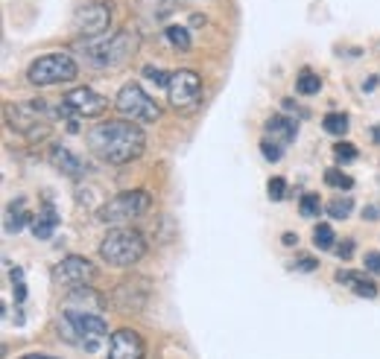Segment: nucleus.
Here are the masks:
<instances>
[{
	"label": "nucleus",
	"mask_w": 380,
	"mask_h": 359,
	"mask_svg": "<svg viewBox=\"0 0 380 359\" xmlns=\"http://www.w3.org/2000/svg\"><path fill=\"white\" fill-rule=\"evenodd\" d=\"M357 146H351V143H348V141H342V143H336L334 146V158L339 161V164H348V161H357Z\"/></svg>",
	"instance_id": "nucleus-27"
},
{
	"label": "nucleus",
	"mask_w": 380,
	"mask_h": 359,
	"mask_svg": "<svg viewBox=\"0 0 380 359\" xmlns=\"http://www.w3.org/2000/svg\"><path fill=\"white\" fill-rule=\"evenodd\" d=\"M146 146V135L132 120H103L88 132V149L103 164H129L141 158Z\"/></svg>",
	"instance_id": "nucleus-1"
},
{
	"label": "nucleus",
	"mask_w": 380,
	"mask_h": 359,
	"mask_svg": "<svg viewBox=\"0 0 380 359\" xmlns=\"http://www.w3.org/2000/svg\"><path fill=\"white\" fill-rule=\"evenodd\" d=\"M164 36H167V41L176 47V50H181V53H187L190 50V32L184 29V26H167V32H164Z\"/></svg>",
	"instance_id": "nucleus-22"
},
{
	"label": "nucleus",
	"mask_w": 380,
	"mask_h": 359,
	"mask_svg": "<svg viewBox=\"0 0 380 359\" xmlns=\"http://www.w3.org/2000/svg\"><path fill=\"white\" fill-rule=\"evenodd\" d=\"M79 76V64L74 61L71 53H47L39 56L26 71V79L36 88H47V85H61V82H74Z\"/></svg>",
	"instance_id": "nucleus-6"
},
{
	"label": "nucleus",
	"mask_w": 380,
	"mask_h": 359,
	"mask_svg": "<svg viewBox=\"0 0 380 359\" xmlns=\"http://www.w3.org/2000/svg\"><path fill=\"white\" fill-rule=\"evenodd\" d=\"M152 208V196L146 190H126L117 193L97 211V219L106 225H129L141 216H146Z\"/></svg>",
	"instance_id": "nucleus-5"
},
{
	"label": "nucleus",
	"mask_w": 380,
	"mask_h": 359,
	"mask_svg": "<svg viewBox=\"0 0 380 359\" xmlns=\"http://www.w3.org/2000/svg\"><path fill=\"white\" fill-rule=\"evenodd\" d=\"M50 161H53V164L61 170V173H65V176H71V178H82L88 170H85V164H82V161L68 149V146H53L50 149Z\"/></svg>",
	"instance_id": "nucleus-17"
},
{
	"label": "nucleus",
	"mask_w": 380,
	"mask_h": 359,
	"mask_svg": "<svg viewBox=\"0 0 380 359\" xmlns=\"http://www.w3.org/2000/svg\"><path fill=\"white\" fill-rule=\"evenodd\" d=\"M82 50L97 68H120V64H126L138 53V36H132V32H114L111 39L94 41L91 47H82Z\"/></svg>",
	"instance_id": "nucleus-7"
},
{
	"label": "nucleus",
	"mask_w": 380,
	"mask_h": 359,
	"mask_svg": "<svg viewBox=\"0 0 380 359\" xmlns=\"http://www.w3.org/2000/svg\"><path fill=\"white\" fill-rule=\"evenodd\" d=\"M111 24V6L106 0H91V4L79 6L74 12V29L85 39H97Z\"/></svg>",
	"instance_id": "nucleus-10"
},
{
	"label": "nucleus",
	"mask_w": 380,
	"mask_h": 359,
	"mask_svg": "<svg viewBox=\"0 0 380 359\" xmlns=\"http://www.w3.org/2000/svg\"><path fill=\"white\" fill-rule=\"evenodd\" d=\"M261 152H264V158L266 161H278L281 158V143H275V141H261Z\"/></svg>",
	"instance_id": "nucleus-32"
},
{
	"label": "nucleus",
	"mask_w": 380,
	"mask_h": 359,
	"mask_svg": "<svg viewBox=\"0 0 380 359\" xmlns=\"http://www.w3.org/2000/svg\"><path fill=\"white\" fill-rule=\"evenodd\" d=\"M146 345L138 330L132 328H120L109 339V359H144Z\"/></svg>",
	"instance_id": "nucleus-14"
},
{
	"label": "nucleus",
	"mask_w": 380,
	"mask_h": 359,
	"mask_svg": "<svg viewBox=\"0 0 380 359\" xmlns=\"http://www.w3.org/2000/svg\"><path fill=\"white\" fill-rule=\"evenodd\" d=\"M281 243H284V246H296V243H299V237H296V234H284V237H281Z\"/></svg>",
	"instance_id": "nucleus-37"
},
{
	"label": "nucleus",
	"mask_w": 380,
	"mask_h": 359,
	"mask_svg": "<svg viewBox=\"0 0 380 359\" xmlns=\"http://www.w3.org/2000/svg\"><path fill=\"white\" fill-rule=\"evenodd\" d=\"M114 106H117V111L126 120H132V123H158V120H161V114H164L161 106H158L152 96L141 85H135V82H126L120 88Z\"/></svg>",
	"instance_id": "nucleus-8"
},
{
	"label": "nucleus",
	"mask_w": 380,
	"mask_h": 359,
	"mask_svg": "<svg viewBox=\"0 0 380 359\" xmlns=\"http://www.w3.org/2000/svg\"><path fill=\"white\" fill-rule=\"evenodd\" d=\"M56 228H59V213L53 205H44L39 211V216L33 219V237L36 240H50L56 234Z\"/></svg>",
	"instance_id": "nucleus-19"
},
{
	"label": "nucleus",
	"mask_w": 380,
	"mask_h": 359,
	"mask_svg": "<svg viewBox=\"0 0 380 359\" xmlns=\"http://www.w3.org/2000/svg\"><path fill=\"white\" fill-rule=\"evenodd\" d=\"M264 132H266V138L269 141H275V143H290V141H296V135H299V123L293 120V117H284V114H275V117H269L266 123H264Z\"/></svg>",
	"instance_id": "nucleus-16"
},
{
	"label": "nucleus",
	"mask_w": 380,
	"mask_h": 359,
	"mask_svg": "<svg viewBox=\"0 0 380 359\" xmlns=\"http://www.w3.org/2000/svg\"><path fill=\"white\" fill-rule=\"evenodd\" d=\"M299 211H301V216H319V211H322L319 196H316V193H304L301 202H299Z\"/></svg>",
	"instance_id": "nucleus-25"
},
{
	"label": "nucleus",
	"mask_w": 380,
	"mask_h": 359,
	"mask_svg": "<svg viewBox=\"0 0 380 359\" xmlns=\"http://www.w3.org/2000/svg\"><path fill=\"white\" fill-rule=\"evenodd\" d=\"M371 138H374V143H380V126H371Z\"/></svg>",
	"instance_id": "nucleus-39"
},
{
	"label": "nucleus",
	"mask_w": 380,
	"mask_h": 359,
	"mask_svg": "<svg viewBox=\"0 0 380 359\" xmlns=\"http://www.w3.org/2000/svg\"><path fill=\"white\" fill-rule=\"evenodd\" d=\"M366 269L371 275H380V251H369L366 254Z\"/></svg>",
	"instance_id": "nucleus-33"
},
{
	"label": "nucleus",
	"mask_w": 380,
	"mask_h": 359,
	"mask_svg": "<svg viewBox=\"0 0 380 359\" xmlns=\"http://www.w3.org/2000/svg\"><path fill=\"white\" fill-rule=\"evenodd\" d=\"M322 126H325V132L328 135H336V138H342L345 132H348V117L345 114H328L325 120H322Z\"/></svg>",
	"instance_id": "nucleus-24"
},
{
	"label": "nucleus",
	"mask_w": 380,
	"mask_h": 359,
	"mask_svg": "<svg viewBox=\"0 0 380 359\" xmlns=\"http://www.w3.org/2000/svg\"><path fill=\"white\" fill-rule=\"evenodd\" d=\"M21 359H53V356H44V353H26V356H21Z\"/></svg>",
	"instance_id": "nucleus-38"
},
{
	"label": "nucleus",
	"mask_w": 380,
	"mask_h": 359,
	"mask_svg": "<svg viewBox=\"0 0 380 359\" xmlns=\"http://www.w3.org/2000/svg\"><path fill=\"white\" fill-rule=\"evenodd\" d=\"M56 114L44 103H15L6 106V123L26 141H44L53 128Z\"/></svg>",
	"instance_id": "nucleus-4"
},
{
	"label": "nucleus",
	"mask_w": 380,
	"mask_h": 359,
	"mask_svg": "<svg viewBox=\"0 0 380 359\" xmlns=\"http://www.w3.org/2000/svg\"><path fill=\"white\" fill-rule=\"evenodd\" d=\"M26 219H29V213L18 205H9V211H6V219H4V228H6V234H18L21 231V228L26 225Z\"/></svg>",
	"instance_id": "nucleus-21"
},
{
	"label": "nucleus",
	"mask_w": 380,
	"mask_h": 359,
	"mask_svg": "<svg viewBox=\"0 0 380 359\" xmlns=\"http://www.w3.org/2000/svg\"><path fill=\"white\" fill-rule=\"evenodd\" d=\"M106 108H109V100L94 88H76L65 93V100L59 106L61 114H71V117H100Z\"/></svg>",
	"instance_id": "nucleus-11"
},
{
	"label": "nucleus",
	"mask_w": 380,
	"mask_h": 359,
	"mask_svg": "<svg viewBox=\"0 0 380 359\" xmlns=\"http://www.w3.org/2000/svg\"><path fill=\"white\" fill-rule=\"evenodd\" d=\"M319 88H322V79L316 76L310 68H304V71L299 74V79H296V91H299V93L313 96V93H319Z\"/></svg>",
	"instance_id": "nucleus-20"
},
{
	"label": "nucleus",
	"mask_w": 380,
	"mask_h": 359,
	"mask_svg": "<svg viewBox=\"0 0 380 359\" xmlns=\"http://www.w3.org/2000/svg\"><path fill=\"white\" fill-rule=\"evenodd\" d=\"M316 266H319V260H299L293 269H299V272H313Z\"/></svg>",
	"instance_id": "nucleus-35"
},
{
	"label": "nucleus",
	"mask_w": 380,
	"mask_h": 359,
	"mask_svg": "<svg viewBox=\"0 0 380 359\" xmlns=\"http://www.w3.org/2000/svg\"><path fill=\"white\" fill-rule=\"evenodd\" d=\"M351 211H354V202H351V199H334V202L328 205V213H331L334 219H345Z\"/></svg>",
	"instance_id": "nucleus-28"
},
{
	"label": "nucleus",
	"mask_w": 380,
	"mask_h": 359,
	"mask_svg": "<svg viewBox=\"0 0 380 359\" xmlns=\"http://www.w3.org/2000/svg\"><path fill=\"white\" fill-rule=\"evenodd\" d=\"M266 187H269L266 193H269V199H272V202H281L284 196H287V181H284V178H269Z\"/></svg>",
	"instance_id": "nucleus-29"
},
{
	"label": "nucleus",
	"mask_w": 380,
	"mask_h": 359,
	"mask_svg": "<svg viewBox=\"0 0 380 359\" xmlns=\"http://www.w3.org/2000/svg\"><path fill=\"white\" fill-rule=\"evenodd\" d=\"M167 96L173 108H194L202 100V76L190 68H179L170 74Z\"/></svg>",
	"instance_id": "nucleus-9"
},
{
	"label": "nucleus",
	"mask_w": 380,
	"mask_h": 359,
	"mask_svg": "<svg viewBox=\"0 0 380 359\" xmlns=\"http://www.w3.org/2000/svg\"><path fill=\"white\" fill-rule=\"evenodd\" d=\"M149 280L146 278H123L120 283H117V289H114V295H111V301L120 307V310H126V313H138V310H144V304L149 301Z\"/></svg>",
	"instance_id": "nucleus-13"
},
{
	"label": "nucleus",
	"mask_w": 380,
	"mask_h": 359,
	"mask_svg": "<svg viewBox=\"0 0 380 359\" xmlns=\"http://www.w3.org/2000/svg\"><path fill=\"white\" fill-rule=\"evenodd\" d=\"M100 257L109 266L129 269L146 257V240L141 231H135V228H114V231H109L100 243Z\"/></svg>",
	"instance_id": "nucleus-2"
},
{
	"label": "nucleus",
	"mask_w": 380,
	"mask_h": 359,
	"mask_svg": "<svg viewBox=\"0 0 380 359\" xmlns=\"http://www.w3.org/2000/svg\"><path fill=\"white\" fill-rule=\"evenodd\" d=\"M12 286H15V301L21 304V301L26 298V286H24V272H21L18 266L12 269Z\"/></svg>",
	"instance_id": "nucleus-31"
},
{
	"label": "nucleus",
	"mask_w": 380,
	"mask_h": 359,
	"mask_svg": "<svg viewBox=\"0 0 380 359\" xmlns=\"http://www.w3.org/2000/svg\"><path fill=\"white\" fill-rule=\"evenodd\" d=\"M109 307V298L103 292H97L91 283L85 286H71L68 298H65V310H79V313H103Z\"/></svg>",
	"instance_id": "nucleus-15"
},
{
	"label": "nucleus",
	"mask_w": 380,
	"mask_h": 359,
	"mask_svg": "<svg viewBox=\"0 0 380 359\" xmlns=\"http://www.w3.org/2000/svg\"><path fill=\"white\" fill-rule=\"evenodd\" d=\"M50 275L59 286H85V283H91L94 278H97V266H94L88 257L71 254V257L61 260V263H56Z\"/></svg>",
	"instance_id": "nucleus-12"
},
{
	"label": "nucleus",
	"mask_w": 380,
	"mask_h": 359,
	"mask_svg": "<svg viewBox=\"0 0 380 359\" xmlns=\"http://www.w3.org/2000/svg\"><path fill=\"white\" fill-rule=\"evenodd\" d=\"M325 184L334 187V190H345L348 193V190L354 187V178L348 176V173H342V170H334L331 167V170H325Z\"/></svg>",
	"instance_id": "nucleus-23"
},
{
	"label": "nucleus",
	"mask_w": 380,
	"mask_h": 359,
	"mask_svg": "<svg viewBox=\"0 0 380 359\" xmlns=\"http://www.w3.org/2000/svg\"><path fill=\"white\" fill-rule=\"evenodd\" d=\"M336 254H339L342 260H348V257H351V254H354V243H351V240H345V243H339V246H336Z\"/></svg>",
	"instance_id": "nucleus-34"
},
{
	"label": "nucleus",
	"mask_w": 380,
	"mask_h": 359,
	"mask_svg": "<svg viewBox=\"0 0 380 359\" xmlns=\"http://www.w3.org/2000/svg\"><path fill=\"white\" fill-rule=\"evenodd\" d=\"M144 76H146L149 82H155L158 88H167V85H170V74L158 71V68H144Z\"/></svg>",
	"instance_id": "nucleus-30"
},
{
	"label": "nucleus",
	"mask_w": 380,
	"mask_h": 359,
	"mask_svg": "<svg viewBox=\"0 0 380 359\" xmlns=\"http://www.w3.org/2000/svg\"><path fill=\"white\" fill-rule=\"evenodd\" d=\"M334 280L336 283H342V286H348L351 292H357L360 298H374L377 295V286L363 275V272H348V269H339L336 275H334Z\"/></svg>",
	"instance_id": "nucleus-18"
},
{
	"label": "nucleus",
	"mask_w": 380,
	"mask_h": 359,
	"mask_svg": "<svg viewBox=\"0 0 380 359\" xmlns=\"http://www.w3.org/2000/svg\"><path fill=\"white\" fill-rule=\"evenodd\" d=\"M313 246H316V248H331V246H334V228H331V225H316V231H313Z\"/></svg>",
	"instance_id": "nucleus-26"
},
{
	"label": "nucleus",
	"mask_w": 380,
	"mask_h": 359,
	"mask_svg": "<svg viewBox=\"0 0 380 359\" xmlns=\"http://www.w3.org/2000/svg\"><path fill=\"white\" fill-rule=\"evenodd\" d=\"M59 333L68 342H76L88 348V353L97 350V342L109 333V324L103 321L100 313H79V310H65L59 321Z\"/></svg>",
	"instance_id": "nucleus-3"
},
{
	"label": "nucleus",
	"mask_w": 380,
	"mask_h": 359,
	"mask_svg": "<svg viewBox=\"0 0 380 359\" xmlns=\"http://www.w3.org/2000/svg\"><path fill=\"white\" fill-rule=\"evenodd\" d=\"M363 216H366V219H380V208L374 205V208H369V211H363Z\"/></svg>",
	"instance_id": "nucleus-36"
}]
</instances>
